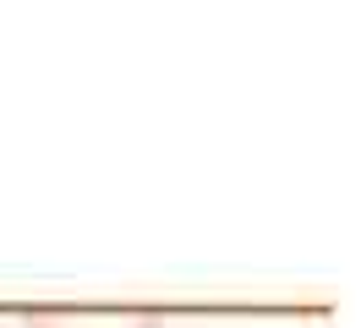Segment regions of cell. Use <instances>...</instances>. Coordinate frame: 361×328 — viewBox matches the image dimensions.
Here are the masks:
<instances>
[{
    "instance_id": "obj_1",
    "label": "cell",
    "mask_w": 361,
    "mask_h": 328,
    "mask_svg": "<svg viewBox=\"0 0 361 328\" xmlns=\"http://www.w3.org/2000/svg\"><path fill=\"white\" fill-rule=\"evenodd\" d=\"M23 328H159V317L132 306H49V312H27Z\"/></svg>"
}]
</instances>
